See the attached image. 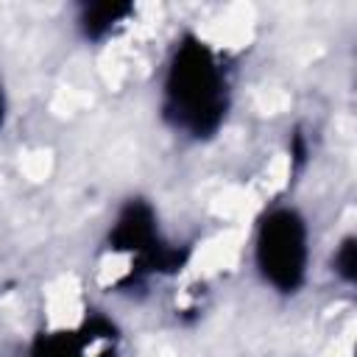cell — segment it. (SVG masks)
I'll use <instances>...</instances> for the list:
<instances>
[{
	"label": "cell",
	"mask_w": 357,
	"mask_h": 357,
	"mask_svg": "<svg viewBox=\"0 0 357 357\" xmlns=\"http://www.w3.org/2000/svg\"><path fill=\"white\" fill-rule=\"evenodd\" d=\"M226 109L229 81L220 59L204 39L187 33L167 61L162 84L165 120L190 137H209L220 128Z\"/></svg>",
	"instance_id": "cell-1"
},
{
	"label": "cell",
	"mask_w": 357,
	"mask_h": 357,
	"mask_svg": "<svg viewBox=\"0 0 357 357\" xmlns=\"http://www.w3.org/2000/svg\"><path fill=\"white\" fill-rule=\"evenodd\" d=\"M254 262L259 276L279 293H296L304 284L310 262V231L296 209L276 206L259 220Z\"/></svg>",
	"instance_id": "cell-2"
},
{
	"label": "cell",
	"mask_w": 357,
	"mask_h": 357,
	"mask_svg": "<svg viewBox=\"0 0 357 357\" xmlns=\"http://www.w3.org/2000/svg\"><path fill=\"white\" fill-rule=\"evenodd\" d=\"M109 248L120 254H134L137 259H148L151 265H165L176 259V254L165 245H159V231H156V218L153 209L145 201H131L123 206L117 215L112 234H109Z\"/></svg>",
	"instance_id": "cell-3"
},
{
	"label": "cell",
	"mask_w": 357,
	"mask_h": 357,
	"mask_svg": "<svg viewBox=\"0 0 357 357\" xmlns=\"http://www.w3.org/2000/svg\"><path fill=\"white\" fill-rule=\"evenodd\" d=\"M114 340V329H95L84 326L81 332H56V335H42L31 357H109Z\"/></svg>",
	"instance_id": "cell-4"
},
{
	"label": "cell",
	"mask_w": 357,
	"mask_h": 357,
	"mask_svg": "<svg viewBox=\"0 0 357 357\" xmlns=\"http://www.w3.org/2000/svg\"><path fill=\"white\" fill-rule=\"evenodd\" d=\"M131 11V6H120V3H98L89 6L81 17V28L89 39H100L103 33H109L126 14Z\"/></svg>",
	"instance_id": "cell-5"
},
{
	"label": "cell",
	"mask_w": 357,
	"mask_h": 357,
	"mask_svg": "<svg viewBox=\"0 0 357 357\" xmlns=\"http://www.w3.org/2000/svg\"><path fill=\"white\" fill-rule=\"evenodd\" d=\"M335 273L343 282H354V276H357V245H354V237H346L337 245V251H335Z\"/></svg>",
	"instance_id": "cell-6"
},
{
	"label": "cell",
	"mask_w": 357,
	"mask_h": 357,
	"mask_svg": "<svg viewBox=\"0 0 357 357\" xmlns=\"http://www.w3.org/2000/svg\"><path fill=\"white\" fill-rule=\"evenodd\" d=\"M6 120V92H3V84H0V126Z\"/></svg>",
	"instance_id": "cell-7"
}]
</instances>
